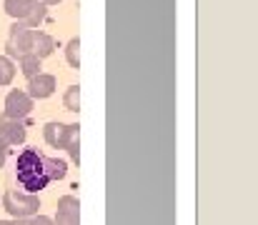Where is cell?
<instances>
[{
	"label": "cell",
	"instance_id": "cell-22",
	"mask_svg": "<svg viewBox=\"0 0 258 225\" xmlns=\"http://www.w3.org/2000/svg\"><path fill=\"white\" fill-rule=\"evenodd\" d=\"M0 225H13V220H0Z\"/></svg>",
	"mask_w": 258,
	"mask_h": 225
},
{
	"label": "cell",
	"instance_id": "cell-10",
	"mask_svg": "<svg viewBox=\"0 0 258 225\" xmlns=\"http://www.w3.org/2000/svg\"><path fill=\"white\" fill-rule=\"evenodd\" d=\"M45 173H48L50 180H63L66 173H68V165H66V160H60V158H48V155H45Z\"/></svg>",
	"mask_w": 258,
	"mask_h": 225
},
{
	"label": "cell",
	"instance_id": "cell-6",
	"mask_svg": "<svg viewBox=\"0 0 258 225\" xmlns=\"http://www.w3.org/2000/svg\"><path fill=\"white\" fill-rule=\"evenodd\" d=\"M55 93V78L48 73H38L35 78H30L28 83V95L30 100H45Z\"/></svg>",
	"mask_w": 258,
	"mask_h": 225
},
{
	"label": "cell",
	"instance_id": "cell-18",
	"mask_svg": "<svg viewBox=\"0 0 258 225\" xmlns=\"http://www.w3.org/2000/svg\"><path fill=\"white\" fill-rule=\"evenodd\" d=\"M30 225H53V218H48V215H33Z\"/></svg>",
	"mask_w": 258,
	"mask_h": 225
},
{
	"label": "cell",
	"instance_id": "cell-21",
	"mask_svg": "<svg viewBox=\"0 0 258 225\" xmlns=\"http://www.w3.org/2000/svg\"><path fill=\"white\" fill-rule=\"evenodd\" d=\"M13 225H30V218H23V220H13Z\"/></svg>",
	"mask_w": 258,
	"mask_h": 225
},
{
	"label": "cell",
	"instance_id": "cell-11",
	"mask_svg": "<svg viewBox=\"0 0 258 225\" xmlns=\"http://www.w3.org/2000/svg\"><path fill=\"white\" fill-rule=\"evenodd\" d=\"M66 150H68L73 163H81V128H78V123H73V128H71V138L66 143Z\"/></svg>",
	"mask_w": 258,
	"mask_h": 225
},
{
	"label": "cell",
	"instance_id": "cell-17",
	"mask_svg": "<svg viewBox=\"0 0 258 225\" xmlns=\"http://www.w3.org/2000/svg\"><path fill=\"white\" fill-rule=\"evenodd\" d=\"M53 225H81V223H78V218H76V215L58 213V215H55V220H53Z\"/></svg>",
	"mask_w": 258,
	"mask_h": 225
},
{
	"label": "cell",
	"instance_id": "cell-5",
	"mask_svg": "<svg viewBox=\"0 0 258 225\" xmlns=\"http://www.w3.org/2000/svg\"><path fill=\"white\" fill-rule=\"evenodd\" d=\"M25 123L23 120H10V118H0V138L5 140V145H23L25 143Z\"/></svg>",
	"mask_w": 258,
	"mask_h": 225
},
{
	"label": "cell",
	"instance_id": "cell-2",
	"mask_svg": "<svg viewBox=\"0 0 258 225\" xmlns=\"http://www.w3.org/2000/svg\"><path fill=\"white\" fill-rule=\"evenodd\" d=\"M3 208H5L15 220L33 218V215H38V210H40V198H38V195H30V193L5 190V195H3Z\"/></svg>",
	"mask_w": 258,
	"mask_h": 225
},
{
	"label": "cell",
	"instance_id": "cell-15",
	"mask_svg": "<svg viewBox=\"0 0 258 225\" xmlns=\"http://www.w3.org/2000/svg\"><path fill=\"white\" fill-rule=\"evenodd\" d=\"M13 78H15V65H13V60L5 58V55H0V85L13 83Z\"/></svg>",
	"mask_w": 258,
	"mask_h": 225
},
{
	"label": "cell",
	"instance_id": "cell-19",
	"mask_svg": "<svg viewBox=\"0 0 258 225\" xmlns=\"http://www.w3.org/2000/svg\"><path fill=\"white\" fill-rule=\"evenodd\" d=\"M5 158H8V145H5V140L0 138V168L5 165Z\"/></svg>",
	"mask_w": 258,
	"mask_h": 225
},
{
	"label": "cell",
	"instance_id": "cell-7",
	"mask_svg": "<svg viewBox=\"0 0 258 225\" xmlns=\"http://www.w3.org/2000/svg\"><path fill=\"white\" fill-rule=\"evenodd\" d=\"M71 128H73V123L71 125H66V123H45V128H43V135H45V143L50 145V148H58L63 150L66 148V143H68V138H71Z\"/></svg>",
	"mask_w": 258,
	"mask_h": 225
},
{
	"label": "cell",
	"instance_id": "cell-9",
	"mask_svg": "<svg viewBox=\"0 0 258 225\" xmlns=\"http://www.w3.org/2000/svg\"><path fill=\"white\" fill-rule=\"evenodd\" d=\"M30 8H33V0H5V13L10 18H15L18 23L25 20V15L30 13Z\"/></svg>",
	"mask_w": 258,
	"mask_h": 225
},
{
	"label": "cell",
	"instance_id": "cell-3",
	"mask_svg": "<svg viewBox=\"0 0 258 225\" xmlns=\"http://www.w3.org/2000/svg\"><path fill=\"white\" fill-rule=\"evenodd\" d=\"M8 55L10 58H25V55H33V30L15 23L10 28V35H8V45H5Z\"/></svg>",
	"mask_w": 258,
	"mask_h": 225
},
{
	"label": "cell",
	"instance_id": "cell-13",
	"mask_svg": "<svg viewBox=\"0 0 258 225\" xmlns=\"http://www.w3.org/2000/svg\"><path fill=\"white\" fill-rule=\"evenodd\" d=\"M20 73L25 75L28 80L35 78V75L40 73V60H38L35 55H25V58H20Z\"/></svg>",
	"mask_w": 258,
	"mask_h": 225
},
{
	"label": "cell",
	"instance_id": "cell-4",
	"mask_svg": "<svg viewBox=\"0 0 258 225\" xmlns=\"http://www.w3.org/2000/svg\"><path fill=\"white\" fill-rule=\"evenodd\" d=\"M33 110V100L25 90H10L8 98H5V113L3 118H10V120H23L28 113Z\"/></svg>",
	"mask_w": 258,
	"mask_h": 225
},
{
	"label": "cell",
	"instance_id": "cell-12",
	"mask_svg": "<svg viewBox=\"0 0 258 225\" xmlns=\"http://www.w3.org/2000/svg\"><path fill=\"white\" fill-rule=\"evenodd\" d=\"M58 213H66V215H76V218H81L78 198H73V195H63V198L58 200Z\"/></svg>",
	"mask_w": 258,
	"mask_h": 225
},
{
	"label": "cell",
	"instance_id": "cell-8",
	"mask_svg": "<svg viewBox=\"0 0 258 225\" xmlns=\"http://www.w3.org/2000/svg\"><path fill=\"white\" fill-rule=\"evenodd\" d=\"M53 50H55V40H53L48 33H43V30H33V55H35L38 60H43V58H48Z\"/></svg>",
	"mask_w": 258,
	"mask_h": 225
},
{
	"label": "cell",
	"instance_id": "cell-14",
	"mask_svg": "<svg viewBox=\"0 0 258 225\" xmlns=\"http://www.w3.org/2000/svg\"><path fill=\"white\" fill-rule=\"evenodd\" d=\"M63 103H66V108H68L71 113H78V110H81V88H78V85H71V88L66 90Z\"/></svg>",
	"mask_w": 258,
	"mask_h": 225
},
{
	"label": "cell",
	"instance_id": "cell-20",
	"mask_svg": "<svg viewBox=\"0 0 258 225\" xmlns=\"http://www.w3.org/2000/svg\"><path fill=\"white\" fill-rule=\"evenodd\" d=\"M38 3H43V5H45V8H48V5H58V3H60V0H38Z\"/></svg>",
	"mask_w": 258,
	"mask_h": 225
},
{
	"label": "cell",
	"instance_id": "cell-1",
	"mask_svg": "<svg viewBox=\"0 0 258 225\" xmlns=\"http://www.w3.org/2000/svg\"><path fill=\"white\" fill-rule=\"evenodd\" d=\"M15 175H18V183L23 185L25 193L38 195V190H43L50 183V178L45 173V155L38 148H25L18 155Z\"/></svg>",
	"mask_w": 258,
	"mask_h": 225
},
{
	"label": "cell",
	"instance_id": "cell-16",
	"mask_svg": "<svg viewBox=\"0 0 258 225\" xmlns=\"http://www.w3.org/2000/svg\"><path fill=\"white\" fill-rule=\"evenodd\" d=\"M78 50H81V43H78V38H73V40L66 45V58H68V65H71V68H78V65H81Z\"/></svg>",
	"mask_w": 258,
	"mask_h": 225
}]
</instances>
